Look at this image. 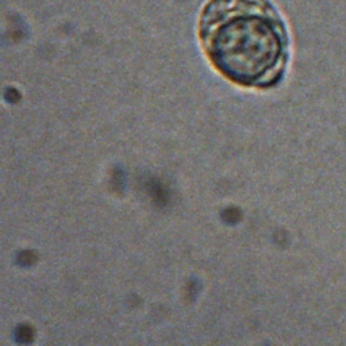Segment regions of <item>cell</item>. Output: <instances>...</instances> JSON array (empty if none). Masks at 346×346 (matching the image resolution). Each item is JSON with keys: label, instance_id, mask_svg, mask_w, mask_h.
Segmentation results:
<instances>
[{"label": "cell", "instance_id": "cell-1", "mask_svg": "<svg viewBox=\"0 0 346 346\" xmlns=\"http://www.w3.org/2000/svg\"><path fill=\"white\" fill-rule=\"evenodd\" d=\"M199 37L214 67L242 86L277 81L287 60V33L269 0H209Z\"/></svg>", "mask_w": 346, "mask_h": 346}]
</instances>
